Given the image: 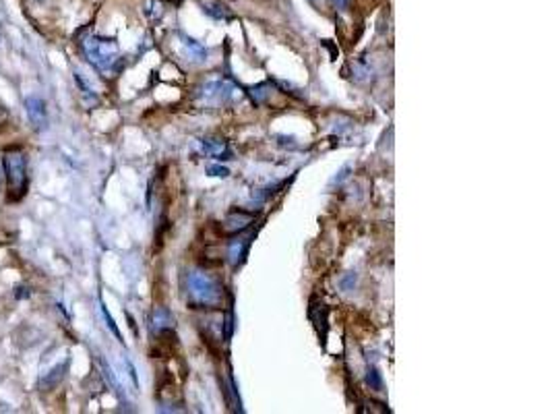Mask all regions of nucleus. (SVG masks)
I'll return each mask as SVG.
<instances>
[{
  "label": "nucleus",
  "mask_w": 552,
  "mask_h": 414,
  "mask_svg": "<svg viewBox=\"0 0 552 414\" xmlns=\"http://www.w3.org/2000/svg\"><path fill=\"white\" fill-rule=\"evenodd\" d=\"M184 294L195 309H219L223 305V288L203 269H190L184 276Z\"/></svg>",
  "instance_id": "nucleus-1"
},
{
  "label": "nucleus",
  "mask_w": 552,
  "mask_h": 414,
  "mask_svg": "<svg viewBox=\"0 0 552 414\" xmlns=\"http://www.w3.org/2000/svg\"><path fill=\"white\" fill-rule=\"evenodd\" d=\"M2 172L6 178L8 201H21L30 187L27 176V158L19 147H6L2 152Z\"/></svg>",
  "instance_id": "nucleus-2"
},
{
  "label": "nucleus",
  "mask_w": 552,
  "mask_h": 414,
  "mask_svg": "<svg viewBox=\"0 0 552 414\" xmlns=\"http://www.w3.org/2000/svg\"><path fill=\"white\" fill-rule=\"evenodd\" d=\"M81 50L85 61L99 73H112L121 61V50L116 39L102 37V35H87L81 42Z\"/></svg>",
  "instance_id": "nucleus-3"
},
{
  "label": "nucleus",
  "mask_w": 552,
  "mask_h": 414,
  "mask_svg": "<svg viewBox=\"0 0 552 414\" xmlns=\"http://www.w3.org/2000/svg\"><path fill=\"white\" fill-rule=\"evenodd\" d=\"M234 94L232 85L223 79H214V81H207L205 85L199 87V96L203 97L205 102H226L230 99Z\"/></svg>",
  "instance_id": "nucleus-4"
},
{
  "label": "nucleus",
  "mask_w": 552,
  "mask_h": 414,
  "mask_svg": "<svg viewBox=\"0 0 552 414\" xmlns=\"http://www.w3.org/2000/svg\"><path fill=\"white\" fill-rule=\"evenodd\" d=\"M25 112L30 118L31 127L44 128L48 123V110H46V102L42 97L30 96L25 99Z\"/></svg>",
  "instance_id": "nucleus-5"
},
{
  "label": "nucleus",
  "mask_w": 552,
  "mask_h": 414,
  "mask_svg": "<svg viewBox=\"0 0 552 414\" xmlns=\"http://www.w3.org/2000/svg\"><path fill=\"white\" fill-rule=\"evenodd\" d=\"M66 369H68V356L62 358L61 363H56L50 371L42 373V377H39V382H37V387H39L42 391H50V389H54V387L64 379Z\"/></svg>",
  "instance_id": "nucleus-6"
},
{
  "label": "nucleus",
  "mask_w": 552,
  "mask_h": 414,
  "mask_svg": "<svg viewBox=\"0 0 552 414\" xmlns=\"http://www.w3.org/2000/svg\"><path fill=\"white\" fill-rule=\"evenodd\" d=\"M201 150L205 152V156L219 159V162L232 158V150L228 147V143L221 137H205V139H201Z\"/></svg>",
  "instance_id": "nucleus-7"
},
{
  "label": "nucleus",
  "mask_w": 552,
  "mask_h": 414,
  "mask_svg": "<svg viewBox=\"0 0 552 414\" xmlns=\"http://www.w3.org/2000/svg\"><path fill=\"white\" fill-rule=\"evenodd\" d=\"M254 220V214H248V212H232L226 220H223V230L228 234H240L245 232L246 228L252 224Z\"/></svg>",
  "instance_id": "nucleus-8"
},
{
  "label": "nucleus",
  "mask_w": 552,
  "mask_h": 414,
  "mask_svg": "<svg viewBox=\"0 0 552 414\" xmlns=\"http://www.w3.org/2000/svg\"><path fill=\"white\" fill-rule=\"evenodd\" d=\"M172 327H174V315L166 307H157L152 313V329L155 334H164L170 331Z\"/></svg>",
  "instance_id": "nucleus-9"
},
{
  "label": "nucleus",
  "mask_w": 552,
  "mask_h": 414,
  "mask_svg": "<svg viewBox=\"0 0 552 414\" xmlns=\"http://www.w3.org/2000/svg\"><path fill=\"white\" fill-rule=\"evenodd\" d=\"M248 247H250V238H243V236H238V238H234V241L230 243V247H228V259H230V263H232L234 267L245 261L246 253H248Z\"/></svg>",
  "instance_id": "nucleus-10"
},
{
  "label": "nucleus",
  "mask_w": 552,
  "mask_h": 414,
  "mask_svg": "<svg viewBox=\"0 0 552 414\" xmlns=\"http://www.w3.org/2000/svg\"><path fill=\"white\" fill-rule=\"evenodd\" d=\"M203 11H205L209 17L217 19V21H232V19H234V13H232L223 2H205V4H203Z\"/></svg>",
  "instance_id": "nucleus-11"
},
{
  "label": "nucleus",
  "mask_w": 552,
  "mask_h": 414,
  "mask_svg": "<svg viewBox=\"0 0 552 414\" xmlns=\"http://www.w3.org/2000/svg\"><path fill=\"white\" fill-rule=\"evenodd\" d=\"M180 39H183V46L186 48V52L192 56V59H197V61H205L207 59V48L201 44V42H197L195 37H190V35H180Z\"/></svg>",
  "instance_id": "nucleus-12"
},
{
  "label": "nucleus",
  "mask_w": 552,
  "mask_h": 414,
  "mask_svg": "<svg viewBox=\"0 0 552 414\" xmlns=\"http://www.w3.org/2000/svg\"><path fill=\"white\" fill-rule=\"evenodd\" d=\"M99 311H102V317L106 321V325H108V329L116 336V340L118 342H123V334H121V329H118V325L114 323V319L110 315V311L106 309V305H104V300H99Z\"/></svg>",
  "instance_id": "nucleus-13"
},
{
  "label": "nucleus",
  "mask_w": 552,
  "mask_h": 414,
  "mask_svg": "<svg viewBox=\"0 0 552 414\" xmlns=\"http://www.w3.org/2000/svg\"><path fill=\"white\" fill-rule=\"evenodd\" d=\"M367 383L370 385V389H374V391H381V389H383V379H381V373H379L374 367H368Z\"/></svg>",
  "instance_id": "nucleus-14"
},
{
  "label": "nucleus",
  "mask_w": 552,
  "mask_h": 414,
  "mask_svg": "<svg viewBox=\"0 0 552 414\" xmlns=\"http://www.w3.org/2000/svg\"><path fill=\"white\" fill-rule=\"evenodd\" d=\"M207 174H209V176H215V178H228V176H230V170H228L226 166H221V164H214V166L207 168Z\"/></svg>",
  "instance_id": "nucleus-15"
},
{
  "label": "nucleus",
  "mask_w": 552,
  "mask_h": 414,
  "mask_svg": "<svg viewBox=\"0 0 552 414\" xmlns=\"http://www.w3.org/2000/svg\"><path fill=\"white\" fill-rule=\"evenodd\" d=\"M265 90H267L265 83H263V85H257V87L250 90V96H252V102H254V104H263V102H265V97H267V94H269V92H265Z\"/></svg>",
  "instance_id": "nucleus-16"
},
{
  "label": "nucleus",
  "mask_w": 552,
  "mask_h": 414,
  "mask_svg": "<svg viewBox=\"0 0 552 414\" xmlns=\"http://www.w3.org/2000/svg\"><path fill=\"white\" fill-rule=\"evenodd\" d=\"M124 367H126V373H128V377H130V382L135 387H139V377H137V369H135V365L124 356Z\"/></svg>",
  "instance_id": "nucleus-17"
},
{
  "label": "nucleus",
  "mask_w": 552,
  "mask_h": 414,
  "mask_svg": "<svg viewBox=\"0 0 552 414\" xmlns=\"http://www.w3.org/2000/svg\"><path fill=\"white\" fill-rule=\"evenodd\" d=\"M329 4H331L336 11H339V13H345V11L352 6V0H329Z\"/></svg>",
  "instance_id": "nucleus-18"
},
{
  "label": "nucleus",
  "mask_w": 552,
  "mask_h": 414,
  "mask_svg": "<svg viewBox=\"0 0 552 414\" xmlns=\"http://www.w3.org/2000/svg\"><path fill=\"white\" fill-rule=\"evenodd\" d=\"M2 176H4V172H2V170H0V183H2Z\"/></svg>",
  "instance_id": "nucleus-19"
},
{
  "label": "nucleus",
  "mask_w": 552,
  "mask_h": 414,
  "mask_svg": "<svg viewBox=\"0 0 552 414\" xmlns=\"http://www.w3.org/2000/svg\"><path fill=\"white\" fill-rule=\"evenodd\" d=\"M312 2H314V0H312Z\"/></svg>",
  "instance_id": "nucleus-20"
}]
</instances>
